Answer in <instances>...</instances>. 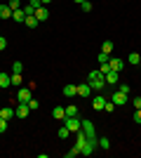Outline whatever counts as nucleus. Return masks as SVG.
Returning <instances> with one entry per match:
<instances>
[{"label": "nucleus", "instance_id": "obj_23", "mask_svg": "<svg viewBox=\"0 0 141 158\" xmlns=\"http://www.w3.org/2000/svg\"><path fill=\"white\" fill-rule=\"evenodd\" d=\"M57 135H59V139H66V137H68V135H71V130H68V127H66V125H61V127H59V130H57Z\"/></svg>", "mask_w": 141, "mask_h": 158}, {"label": "nucleus", "instance_id": "obj_19", "mask_svg": "<svg viewBox=\"0 0 141 158\" xmlns=\"http://www.w3.org/2000/svg\"><path fill=\"white\" fill-rule=\"evenodd\" d=\"M12 19L17 21V24H24V19H26V14H24V10H14V12H12Z\"/></svg>", "mask_w": 141, "mask_h": 158}, {"label": "nucleus", "instance_id": "obj_14", "mask_svg": "<svg viewBox=\"0 0 141 158\" xmlns=\"http://www.w3.org/2000/svg\"><path fill=\"white\" fill-rule=\"evenodd\" d=\"M10 85H12V76H10V73H2V71H0V87H2V90H7Z\"/></svg>", "mask_w": 141, "mask_h": 158}, {"label": "nucleus", "instance_id": "obj_38", "mask_svg": "<svg viewBox=\"0 0 141 158\" xmlns=\"http://www.w3.org/2000/svg\"><path fill=\"white\" fill-rule=\"evenodd\" d=\"M132 106H134V109H141V97H134V99H132Z\"/></svg>", "mask_w": 141, "mask_h": 158}, {"label": "nucleus", "instance_id": "obj_22", "mask_svg": "<svg viewBox=\"0 0 141 158\" xmlns=\"http://www.w3.org/2000/svg\"><path fill=\"white\" fill-rule=\"evenodd\" d=\"M64 109H66V116H78V113H80L75 104H68V106H64Z\"/></svg>", "mask_w": 141, "mask_h": 158}, {"label": "nucleus", "instance_id": "obj_39", "mask_svg": "<svg viewBox=\"0 0 141 158\" xmlns=\"http://www.w3.org/2000/svg\"><path fill=\"white\" fill-rule=\"evenodd\" d=\"M2 50H7V38L0 35V52H2Z\"/></svg>", "mask_w": 141, "mask_h": 158}, {"label": "nucleus", "instance_id": "obj_3", "mask_svg": "<svg viewBox=\"0 0 141 158\" xmlns=\"http://www.w3.org/2000/svg\"><path fill=\"white\" fill-rule=\"evenodd\" d=\"M64 125L71 132H78L82 127V118H78V116H66V118H64Z\"/></svg>", "mask_w": 141, "mask_h": 158}, {"label": "nucleus", "instance_id": "obj_26", "mask_svg": "<svg viewBox=\"0 0 141 158\" xmlns=\"http://www.w3.org/2000/svg\"><path fill=\"white\" fill-rule=\"evenodd\" d=\"M101 52H106V54H111V52H113V43H111V40H106V43H104V45H101Z\"/></svg>", "mask_w": 141, "mask_h": 158}, {"label": "nucleus", "instance_id": "obj_15", "mask_svg": "<svg viewBox=\"0 0 141 158\" xmlns=\"http://www.w3.org/2000/svg\"><path fill=\"white\" fill-rule=\"evenodd\" d=\"M108 66H111L113 71H122L125 61H122V59H115V57H111V59H108Z\"/></svg>", "mask_w": 141, "mask_h": 158}, {"label": "nucleus", "instance_id": "obj_37", "mask_svg": "<svg viewBox=\"0 0 141 158\" xmlns=\"http://www.w3.org/2000/svg\"><path fill=\"white\" fill-rule=\"evenodd\" d=\"M99 71H101V73H104V76H106V73H108V71H111V66H108V64H99Z\"/></svg>", "mask_w": 141, "mask_h": 158}, {"label": "nucleus", "instance_id": "obj_4", "mask_svg": "<svg viewBox=\"0 0 141 158\" xmlns=\"http://www.w3.org/2000/svg\"><path fill=\"white\" fill-rule=\"evenodd\" d=\"M108 99H111L115 106H125V104H127V94L120 92V90H115L113 94H108Z\"/></svg>", "mask_w": 141, "mask_h": 158}, {"label": "nucleus", "instance_id": "obj_16", "mask_svg": "<svg viewBox=\"0 0 141 158\" xmlns=\"http://www.w3.org/2000/svg\"><path fill=\"white\" fill-rule=\"evenodd\" d=\"M24 24H26V26L31 28V31H33V28H38V24H40V21L35 19V14H28L26 19H24Z\"/></svg>", "mask_w": 141, "mask_h": 158}, {"label": "nucleus", "instance_id": "obj_10", "mask_svg": "<svg viewBox=\"0 0 141 158\" xmlns=\"http://www.w3.org/2000/svg\"><path fill=\"white\" fill-rule=\"evenodd\" d=\"M35 19H38V21H47V19H49V10H47V5H42V7L35 10Z\"/></svg>", "mask_w": 141, "mask_h": 158}, {"label": "nucleus", "instance_id": "obj_11", "mask_svg": "<svg viewBox=\"0 0 141 158\" xmlns=\"http://www.w3.org/2000/svg\"><path fill=\"white\" fill-rule=\"evenodd\" d=\"M89 94H92V87H89V83H80V85H78V97L89 99Z\"/></svg>", "mask_w": 141, "mask_h": 158}, {"label": "nucleus", "instance_id": "obj_32", "mask_svg": "<svg viewBox=\"0 0 141 158\" xmlns=\"http://www.w3.org/2000/svg\"><path fill=\"white\" fill-rule=\"evenodd\" d=\"M78 153H80V149H78V146H73L71 151H66V158H75Z\"/></svg>", "mask_w": 141, "mask_h": 158}, {"label": "nucleus", "instance_id": "obj_41", "mask_svg": "<svg viewBox=\"0 0 141 158\" xmlns=\"http://www.w3.org/2000/svg\"><path fill=\"white\" fill-rule=\"evenodd\" d=\"M73 2H78V5H80V2H85V0H73Z\"/></svg>", "mask_w": 141, "mask_h": 158}, {"label": "nucleus", "instance_id": "obj_18", "mask_svg": "<svg viewBox=\"0 0 141 158\" xmlns=\"http://www.w3.org/2000/svg\"><path fill=\"white\" fill-rule=\"evenodd\" d=\"M0 19H12V10H10V5H0Z\"/></svg>", "mask_w": 141, "mask_h": 158}, {"label": "nucleus", "instance_id": "obj_2", "mask_svg": "<svg viewBox=\"0 0 141 158\" xmlns=\"http://www.w3.org/2000/svg\"><path fill=\"white\" fill-rule=\"evenodd\" d=\"M85 135H87V139L89 142H94V144L99 146V137H96V127H94V123L92 120H82V127H80Z\"/></svg>", "mask_w": 141, "mask_h": 158}, {"label": "nucleus", "instance_id": "obj_25", "mask_svg": "<svg viewBox=\"0 0 141 158\" xmlns=\"http://www.w3.org/2000/svg\"><path fill=\"white\" fill-rule=\"evenodd\" d=\"M92 2H89V0H85V2H80V10H82V12H85V14H89V12H92Z\"/></svg>", "mask_w": 141, "mask_h": 158}, {"label": "nucleus", "instance_id": "obj_30", "mask_svg": "<svg viewBox=\"0 0 141 158\" xmlns=\"http://www.w3.org/2000/svg\"><path fill=\"white\" fill-rule=\"evenodd\" d=\"M24 71V64H21V61H14L12 64V73H21Z\"/></svg>", "mask_w": 141, "mask_h": 158}, {"label": "nucleus", "instance_id": "obj_20", "mask_svg": "<svg viewBox=\"0 0 141 158\" xmlns=\"http://www.w3.org/2000/svg\"><path fill=\"white\" fill-rule=\"evenodd\" d=\"M127 61H129L132 66H139V64H141V54H139V52H132V54L127 57Z\"/></svg>", "mask_w": 141, "mask_h": 158}, {"label": "nucleus", "instance_id": "obj_6", "mask_svg": "<svg viewBox=\"0 0 141 158\" xmlns=\"http://www.w3.org/2000/svg\"><path fill=\"white\" fill-rule=\"evenodd\" d=\"M106 99H108V94H106V92H99L96 97L92 99V106L96 109V111H104V104H106Z\"/></svg>", "mask_w": 141, "mask_h": 158}, {"label": "nucleus", "instance_id": "obj_5", "mask_svg": "<svg viewBox=\"0 0 141 158\" xmlns=\"http://www.w3.org/2000/svg\"><path fill=\"white\" fill-rule=\"evenodd\" d=\"M31 97H33V90H31V87H21L19 92H17V102H21V104H28Z\"/></svg>", "mask_w": 141, "mask_h": 158}, {"label": "nucleus", "instance_id": "obj_31", "mask_svg": "<svg viewBox=\"0 0 141 158\" xmlns=\"http://www.w3.org/2000/svg\"><path fill=\"white\" fill-rule=\"evenodd\" d=\"M113 109H115V104L111 102V99H106V104H104V111H106V113H111Z\"/></svg>", "mask_w": 141, "mask_h": 158}, {"label": "nucleus", "instance_id": "obj_24", "mask_svg": "<svg viewBox=\"0 0 141 158\" xmlns=\"http://www.w3.org/2000/svg\"><path fill=\"white\" fill-rule=\"evenodd\" d=\"M108 59H111V54H106V52L96 54V61H99V64H108Z\"/></svg>", "mask_w": 141, "mask_h": 158}, {"label": "nucleus", "instance_id": "obj_36", "mask_svg": "<svg viewBox=\"0 0 141 158\" xmlns=\"http://www.w3.org/2000/svg\"><path fill=\"white\" fill-rule=\"evenodd\" d=\"M2 132H7V120L5 118H0V135H2Z\"/></svg>", "mask_w": 141, "mask_h": 158}, {"label": "nucleus", "instance_id": "obj_1", "mask_svg": "<svg viewBox=\"0 0 141 158\" xmlns=\"http://www.w3.org/2000/svg\"><path fill=\"white\" fill-rule=\"evenodd\" d=\"M87 83L92 87V92H106V78H104V73L96 69V71H89L87 76Z\"/></svg>", "mask_w": 141, "mask_h": 158}, {"label": "nucleus", "instance_id": "obj_40", "mask_svg": "<svg viewBox=\"0 0 141 158\" xmlns=\"http://www.w3.org/2000/svg\"><path fill=\"white\" fill-rule=\"evenodd\" d=\"M40 2H42V5H49V2H52V0H40Z\"/></svg>", "mask_w": 141, "mask_h": 158}, {"label": "nucleus", "instance_id": "obj_35", "mask_svg": "<svg viewBox=\"0 0 141 158\" xmlns=\"http://www.w3.org/2000/svg\"><path fill=\"white\" fill-rule=\"evenodd\" d=\"M26 5H31L33 10H38V7H42V2H40V0H28Z\"/></svg>", "mask_w": 141, "mask_h": 158}, {"label": "nucleus", "instance_id": "obj_34", "mask_svg": "<svg viewBox=\"0 0 141 158\" xmlns=\"http://www.w3.org/2000/svg\"><path fill=\"white\" fill-rule=\"evenodd\" d=\"M118 90H120V92H125V94H129V92H132L127 83H120V85H118Z\"/></svg>", "mask_w": 141, "mask_h": 158}, {"label": "nucleus", "instance_id": "obj_27", "mask_svg": "<svg viewBox=\"0 0 141 158\" xmlns=\"http://www.w3.org/2000/svg\"><path fill=\"white\" fill-rule=\"evenodd\" d=\"M99 146L108 151V149H111V142H108V137H99Z\"/></svg>", "mask_w": 141, "mask_h": 158}, {"label": "nucleus", "instance_id": "obj_21", "mask_svg": "<svg viewBox=\"0 0 141 158\" xmlns=\"http://www.w3.org/2000/svg\"><path fill=\"white\" fill-rule=\"evenodd\" d=\"M10 76H12V85H14V87H21V83H24L21 73H10Z\"/></svg>", "mask_w": 141, "mask_h": 158}, {"label": "nucleus", "instance_id": "obj_7", "mask_svg": "<svg viewBox=\"0 0 141 158\" xmlns=\"http://www.w3.org/2000/svg\"><path fill=\"white\" fill-rule=\"evenodd\" d=\"M14 113H17V118H28V113H33L31 109H28V104H21V102H17V109H14Z\"/></svg>", "mask_w": 141, "mask_h": 158}, {"label": "nucleus", "instance_id": "obj_9", "mask_svg": "<svg viewBox=\"0 0 141 158\" xmlns=\"http://www.w3.org/2000/svg\"><path fill=\"white\" fill-rule=\"evenodd\" d=\"M61 94L64 97H78V85H73V83H68V85H64V90H61Z\"/></svg>", "mask_w": 141, "mask_h": 158}, {"label": "nucleus", "instance_id": "obj_29", "mask_svg": "<svg viewBox=\"0 0 141 158\" xmlns=\"http://www.w3.org/2000/svg\"><path fill=\"white\" fill-rule=\"evenodd\" d=\"M7 5H10V10H21V0H10V2H7Z\"/></svg>", "mask_w": 141, "mask_h": 158}, {"label": "nucleus", "instance_id": "obj_12", "mask_svg": "<svg viewBox=\"0 0 141 158\" xmlns=\"http://www.w3.org/2000/svg\"><path fill=\"white\" fill-rule=\"evenodd\" d=\"M85 144H87V135H85L82 130H78V132H75V146H78V149H82Z\"/></svg>", "mask_w": 141, "mask_h": 158}, {"label": "nucleus", "instance_id": "obj_33", "mask_svg": "<svg viewBox=\"0 0 141 158\" xmlns=\"http://www.w3.org/2000/svg\"><path fill=\"white\" fill-rule=\"evenodd\" d=\"M132 118H134L136 125H141V109H134V116H132Z\"/></svg>", "mask_w": 141, "mask_h": 158}, {"label": "nucleus", "instance_id": "obj_13", "mask_svg": "<svg viewBox=\"0 0 141 158\" xmlns=\"http://www.w3.org/2000/svg\"><path fill=\"white\" fill-rule=\"evenodd\" d=\"M14 116H17V113H14V109H12V106H2V109H0V118H5V120H12Z\"/></svg>", "mask_w": 141, "mask_h": 158}, {"label": "nucleus", "instance_id": "obj_8", "mask_svg": "<svg viewBox=\"0 0 141 158\" xmlns=\"http://www.w3.org/2000/svg\"><path fill=\"white\" fill-rule=\"evenodd\" d=\"M104 78H106V85H118V83H120V71H113V69H111Z\"/></svg>", "mask_w": 141, "mask_h": 158}, {"label": "nucleus", "instance_id": "obj_28", "mask_svg": "<svg viewBox=\"0 0 141 158\" xmlns=\"http://www.w3.org/2000/svg\"><path fill=\"white\" fill-rule=\"evenodd\" d=\"M28 109H31V111H38V109H40V102L31 97V102H28Z\"/></svg>", "mask_w": 141, "mask_h": 158}, {"label": "nucleus", "instance_id": "obj_17", "mask_svg": "<svg viewBox=\"0 0 141 158\" xmlns=\"http://www.w3.org/2000/svg\"><path fill=\"white\" fill-rule=\"evenodd\" d=\"M52 116H54L57 120H64V118H66V109H64V106H54Z\"/></svg>", "mask_w": 141, "mask_h": 158}]
</instances>
